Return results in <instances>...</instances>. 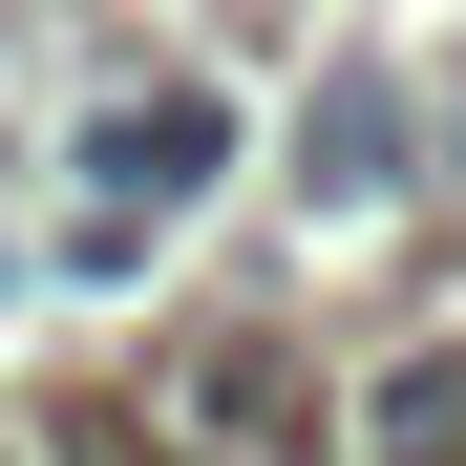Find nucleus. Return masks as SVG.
<instances>
[{
    "label": "nucleus",
    "instance_id": "nucleus-1",
    "mask_svg": "<svg viewBox=\"0 0 466 466\" xmlns=\"http://www.w3.org/2000/svg\"><path fill=\"white\" fill-rule=\"evenodd\" d=\"M170 424H212L233 466H297V445H319V360H297V339H191L170 360Z\"/></svg>",
    "mask_w": 466,
    "mask_h": 466
},
{
    "label": "nucleus",
    "instance_id": "nucleus-2",
    "mask_svg": "<svg viewBox=\"0 0 466 466\" xmlns=\"http://www.w3.org/2000/svg\"><path fill=\"white\" fill-rule=\"evenodd\" d=\"M233 148V106H148V127H106V191H191Z\"/></svg>",
    "mask_w": 466,
    "mask_h": 466
}]
</instances>
